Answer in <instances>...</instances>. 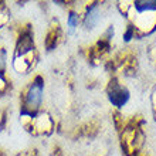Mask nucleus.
Instances as JSON below:
<instances>
[{
	"label": "nucleus",
	"instance_id": "15",
	"mask_svg": "<svg viewBox=\"0 0 156 156\" xmlns=\"http://www.w3.org/2000/svg\"><path fill=\"white\" fill-rule=\"evenodd\" d=\"M7 122H9V109L7 108H4L3 111L0 112V131L2 132L6 131Z\"/></svg>",
	"mask_w": 156,
	"mask_h": 156
},
{
	"label": "nucleus",
	"instance_id": "19",
	"mask_svg": "<svg viewBox=\"0 0 156 156\" xmlns=\"http://www.w3.org/2000/svg\"><path fill=\"white\" fill-rule=\"evenodd\" d=\"M0 156H6V153H4L3 149H0Z\"/></svg>",
	"mask_w": 156,
	"mask_h": 156
},
{
	"label": "nucleus",
	"instance_id": "12",
	"mask_svg": "<svg viewBox=\"0 0 156 156\" xmlns=\"http://www.w3.org/2000/svg\"><path fill=\"white\" fill-rule=\"evenodd\" d=\"M67 7V27L68 33H74L75 30L81 26V12L78 10L75 2H62Z\"/></svg>",
	"mask_w": 156,
	"mask_h": 156
},
{
	"label": "nucleus",
	"instance_id": "9",
	"mask_svg": "<svg viewBox=\"0 0 156 156\" xmlns=\"http://www.w3.org/2000/svg\"><path fill=\"white\" fill-rule=\"evenodd\" d=\"M62 41H64V29H62L61 21L57 17H53L48 21L44 34V50L47 53H51L62 44Z\"/></svg>",
	"mask_w": 156,
	"mask_h": 156
},
{
	"label": "nucleus",
	"instance_id": "7",
	"mask_svg": "<svg viewBox=\"0 0 156 156\" xmlns=\"http://www.w3.org/2000/svg\"><path fill=\"white\" fill-rule=\"evenodd\" d=\"M105 94L109 104L116 111H121L131 98V91L128 90V87L123 84L121 78L114 77V75L108 78L107 85H105Z\"/></svg>",
	"mask_w": 156,
	"mask_h": 156
},
{
	"label": "nucleus",
	"instance_id": "17",
	"mask_svg": "<svg viewBox=\"0 0 156 156\" xmlns=\"http://www.w3.org/2000/svg\"><path fill=\"white\" fill-rule=\"evenodd\" d=\"M151 109H152V116L156 122V84L152 90V94H151Z\"/></svg>",
	"mask_w": 156,
	"mask_h": 156
},
{
	"label": "nucleus",
	"instance_id": "1",
	"mask_svg": "<svg viewBox=\"0 0 156 156\" xmlns=\"http://www.w3.org/2000/svg\"><path fill=\"white\" fill-rule=\"evenodd\" d=\"M45 80L37 73L19 95V119L23 129L34 138H50L57 131V121L44 105Z\"/></svg>",
	"mask_w": 156,
	"mask_h": 156
},
{
	"label": "nucleus",
	"instance_id": "3",
	"mask_svg": "<svg viewBox=\"0 0 156 156\" xmlns=\"http://www.w3.org/2000/svg\"><path fill=\"white\" fill-rule=\"evenodd\" d=\"M40 62V50L31 21H21L14 26V45L12 68L19 75H30Z\"/></svg>",
	"mask_w": 156,
	"mask_h": 156
},
{
	"label": "nucleus",
	"instance_id": "4",
	"mask_svg": "<svg viewBox=\"0 0 156 156\" xmlns=\"http://www.w3.org/2000/svg\"><path fill=\"white\" fill-rule=\"evenodd\" d=\"M112 122L118 135L122 156H139L146 145V121L140 114L125 116L121 111L112 109Z\"/></svg>",
	"mask_w": 156,
	"mask_h": 156
},
{
	"label": "nucleus",
	"instance_id": "5",
	"mask_svg": "<svg viewBox=\"0 0 156 156\" xmlns=\"http://www.w3.org/2000/svg\"><path fill=\"white\" fill-rule=\"evenodd\" d=\"M104 68L109 77H118L122 80L128 77H135L139 70V58L135 50L128 47V48L118 50L108 58V61L104 64Z\"/></svg>",
	"mask_w": 156,
	"mask_h": 156
},
{
	"label": "nucleus",
	"instance_id": "20",
	"mask_svg": "<svg viewBox=\"0 0 156 156\" xmlns=\"http://www.w3.org/2000/svg\"><path fill=\"white\" fill-rule=\"evenodd\" d=\"M139 156H151V155H149V153L148 152H144V153H140V155Z\"/></svg>",
	"mask_w": 156,
	"mask_h": 156
},
{
	"label": "nucleus",
	"instance_id": "10",
	"mask_svg": "<svg viewBox=\"0 0 156 156\" xmlns=\"http://www.w3.org/2000/svg\"><path fill=\"white\" fill-rule=\"evenodd\" d=\"M9 68V53L7 47L0 40V99L7 97L13 91L12 78L7 74Z\"/></svg>",
	"mask_w": 156,
	"mask_h": 156
},
{
	"label": "nucleus",
	"instance_id": "16",
	"mask_svg": "<svg viewBox=\"0 0 156 156\" xmlns=\"http://www.w3.org/2000/svg\"><path fill=\"white\" fill-rule=\"evenodd\" d=\"M16 156H41L40 149L33 146V148L24 149V151H20L19 153H16Z\"/></svg>",
	"mask_w": 156,
	"mask_h": 156
},
{
	"label": "nucleus",
	"instance_id": "8",
	"mask_svg": "<svg viewBox=\"0 0 156 156\" xmlns=\"http://www.w3.org/2000/svg\"><path fill=\"white\" fill-rule=\"evenodd\" d=\"M104 13H105L104 2H98V0L87 2L81 10V26L84 27V30L92 31L94 29H97L98 24L102 21Z\"/></svg>",
	"mask_w": 156,
	"mask_h": 156
},
{
	"label": "nucleus",
	"instance_id": "11",
	"mask_svg": "<svg viewBox=\"0 0 156 156\" xmlns=\"http://www.w3.org/2000/svg\"><path fill=\"white\" fill-rule=\"evenodd\" d=\"M101 126H102V123L98 119H90V121H85V122L77 125L74 129H71V132H68V136L74 140L94 139L101 132Z\"/></svg>",
	"mask_w": 156,
	"mask_h": 156
},
{
	"label": "nucleus",
	"instance_id": "14",
	"mask_svg": "<svg viewBox=\"0 0 156 156\" xmlns=\"http://www.w3.org/2000/svg\"><path fill=\"white\" fill-rule=\"evenodd\" d=\"M146 55H148L149 62H151V64L156 68V34H155V38H153V40L151 41V44L148 45Z\"/></svg>",
	"mask_w": 156,
	"mask_h": 156
},
{
	"label": "nucleus",
	"instance_id": "2",
	"mask_svg": "<svg viewBox=\"0 0 156 156\" xmlns=\"http://www.w3.org/2000/svg\"><path fill=\"white\" fill-rule=\"evenodd\" d=\"M115 6L126 21L122 34L125 43L156 34V0H119Z\"/></svg>",
	"mask_w": 156,
	"mask_h": 156
},
{
	"label": "nucleus",
	"instance_id": "13",
	"mask_svg": "<svg viewBox=\"0 0 156 156\" xmlns=\"http://www.w3.org/2000/svg\"><path fill=\"white\" fill-rule=\"evenodd\" d=\"M10 19H12V10L6 2L0 0V29L6 27L10 23Z\"/></svg>",
	"mask_w": 156,
	"mask_h": 156
},
{
	"label": "nucleus",
	"instance_id": "6",
	"mask_svg": "<svg viewBox=\"0 0 156 156\" xmlns=\"http://www.w3.org/2000/svg\"><path fill=\"white\" fill-rule=\"evenodd\" d=\"M115 29L114 26H108L107 30L99 36L94 43L85 45L81 48L82 57L87 60V62L92 67H98L101 64H105L108 58L112 55V43H114Z\"/></svg>",
	"mask_w": 156,
	"mask_h": 156
},
{
	"label": "nucleus",
	"instance_id": "18",
	"mask_svg": "<svg viewBox=\"0 0 156 156\" xmlns=\"http://www.w3.org/2000/svg\"><path fill=\"white\" fill-rule=\"evenodd\" d=\"M50 156H64V151L58 144H54L50 151Z\"/></svg>",
	"mask_w": 156,
	"mask_h": 156
}]
</instances>
